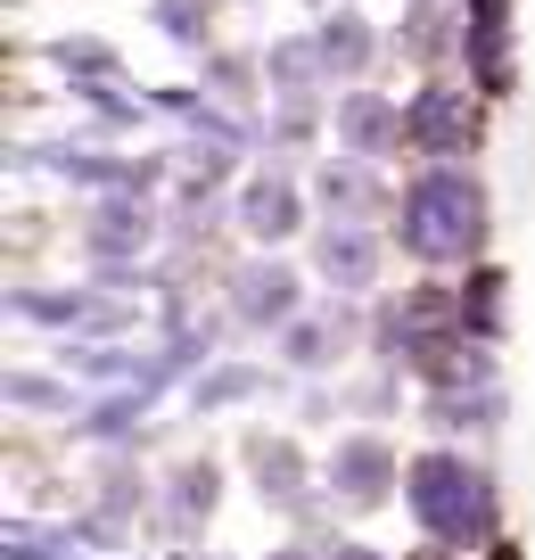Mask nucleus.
<instances>
[{"mask_svg":"<svg viewBox=\"0 0 535 560\" xmlns=\"http://www.w3.org/2000/svg\"><path fill=\"white\" fill-rule=\"evenodd\" d=\"M486 240V198L478 182L462 174H420L412 198H404V247L429 264H462L469 247Z\"/></svg>","mask_w":535,"mask_h":560,"instance_id":"obj_1","label":"nucleus"},{"mask_svg":"<svg viewBox=\"0 0 535 560\" xmlns=\"http://www.w3.org/2000/svg\"><path fill=\"white\" fill-rule=\"evenodd\" d=\"M412 511H420V527H429L437 544H469L478 520H486V487H478L469 462L429 454V462H412Z\"/></svg>","mask_w":535,"mask_h":560,"instance_id":"obj_2","label":"nucleus"},{"mask_svg":"<svg viewBox=\"0 0 535 560\" xmlns=\"http://www.w3.org/2000/svg\"><path fill=\"white\" fill-rule=\"evenodd\" d=\"M231 289H240V298H231L240 322H289L296 314V272H289V264H247Z\"/></svg>","mask_w":535,"mask_h":560,"instance_id":"obj_3","label":"nucleus"},{"mask_svg":"<svg viewBox=\"0 0 535 560\" xmlns=\"http://www.w3.org/2000/svg\"><path fill=\"white\" fill-rule=\"evenodd\" d=\"M412 132H420V149H462L469 132H478V116H469V91H420V107H412Z\"/></svg>","mask_w":535,"mask_h":560,"instance_id":"obj_4","label":"nucleus"},{"mask_svg":"<svg viewBox=\"0 0 535 560\" xmlns=\"http://www.w3.org/2000/svg\"><path fill=\"white\" fill-rule=\"evenodd\" d=\"M322 272L338 280V289H371V272H380V247H371V231L338 223V231L322 240Z\"/></svg>","mask_w":535,"mask_h":560,"instance_id":"obj_5","label":"nucleus"},{"mask_svg":"<svg viewBox=\"0 0 535 560\" xmlns=\"http://www.w3.org/2000/svg\"><path fill=\"white\" fill-rule=\"evenodd\" d=\"M140 247H149V214L132 198H107L100 223H91V256H140Z\"/></svg>","mask_w":535,"mask_h":560,"instance_id":"obj_6","label":"nucleus"},{"mask_svg":"<svg viewBox=\"0 0 535 560\" xmlns=\"http://www.w3.org/2000/svg\"><path fill=\"white\" fill-rule=\"evenodd\" d=\"M338 132H346V140H354V149L371 158V149H387V140L404 132V116H396L387 100H371V91H354V100L338 107Z\"/></svg>","mask_w":535,"mask_h":560,"instance_id":"obj_7","label":"nucleus"},{"mask_svg":"<svg viewBox=\"0 0 535 560\" xmlns=\"http://www.w3.org/2000/svg\"><path fill=\"white\" fill-rule=\"evenodd\" d=\"M240 223L256 231V240H289L296 231V190L289 182H256V190L240 198Z\"/></svg>","mask_w":535,"mask_h":560,"instance_id":"obj_8","label":"nucleus"},{"mask_svg":"<svg viewBox=\"0 0 535 560\" xmlns=\"http://www.w3.org/2000/svg\"><path fill=\"white\" fill-rule=\"evenodd\" d=\"M338 487L354 494V503H380L387 494V445H371V438L338 445Z\"/></svg>","mask_w":535,"mask_h":560,"instance_id":"obj_9","label":"nucleus"},{"mask_svg":"<svg viewBox=\"0 0 535 560\" xmlns=\"http://www.w3.org/2000/svg\"><path fill=\"white\" fill-rule=\"evenodd\" d=\"M313 50H322V67H338V74H354L371 58V34H363V18H329L322 25V42H313Z\"/></svg>","mask_w":535,"mask_h":560,"instance_id":"obj_10","label":"nucleus"},{"mask_svg":"<svg viewBox=\"0 0 535 560\" xmlns=\"http://www.w3.org/2000/svg\"><path fill=\"white\" fill-rule=\"evenodd\" d=\"M322 198H329L338 214H363V207H371V182L346 174V165H329V174H322Z\"/></svg>","mask_w":535,"mask_h":560,"instance_id":"obj_11","label":"nucleus"},{"mask_svg":"<svg viewBox=\"0 0 535 560\" xmlns=\"http://www.w3.org/2000/svg\"><path fill=\"white\" fill-rule=\"evenodd\" d=\"M289 363H329V322H296L289 330Z\"/></svg>","mask_w":535,"mask_h":560,"instance_id":"obj_12","label":"nucleus"},{"mask_svg":"<svg viewBox=\"0 0 535 560\" xmlns=\"http://www.w3.org/2000/svg\"><path fill=\"white\" fill-rule=\"evenodd\" d=\"M313 67H322V50H305V42H289V50H272V74H280V83H305Z\"/></svg>","mask_w":535,"mask_h":560,"instance_id":"obj_13","label":"nucleus"},{"mask_svg":"<svg viewBox=\"0 0 535 560\" xmlns=\"http://www.w3.org/2000/svg\"><path fill=\"white\" fill-rule=\"evenodd\" d=\"M156 18H165V34L198 42V0H156Z\"/></svg>","mask_w":535,"mask_h":560,"instance_id":"obj_14","label":"nucleus"},{"mask_svg":"<svg viewBox=\"0 0 535 560\" xmlns=\"http://www.w3.org/2000/svg\"><path fill=\"white\" fill-rule=\"evenodd\" d=\"M247 387H256V371H223V380H207L198 396H207V404H231V396H247Z\"/></svg>","mask_w":535,"mask_h":560,"instance_id":"obj_15","label":"nucleus"},{"mask_svg":"<svg viewBox=\"0 0 535 560\" xmlns=\"http://www.w3.org/2000/svg\"><path fill=\"white\" fill-rule=\"evenodd\" d=\"M198 503H214V470H190V478H182V511H198Z\"/></svg>","mask_w":535,"mask_h":560,"instance_id":"obj_16","label":"nucleus"},{"mask_svg":"<svg viewBox=\"0 0 535 560\" xmlns=\"http://www.w3.org/2000/svg\"><path fill=\"white\" fill-rule=\"evenodd\" d=\"M338 560H380V552H363V544H346V552H338Z\"/></svg>","mask_w":535,"mask_h":560,"instance_id":"obj_17","label":"nucleus"},{"mask_svg":"<svg viewBox=\"0 0 535 560\" xmlns=\"http://www.w3.org/2000/svg\"><path fill=\"white\" fill-rule=\"evenodd\" d=\"M272 560H305V552H272Z\"/></svg>","mask_w":535,"mask_h":560,"instance_id":"obj_18","label":"nucleus"}]
</instances>
